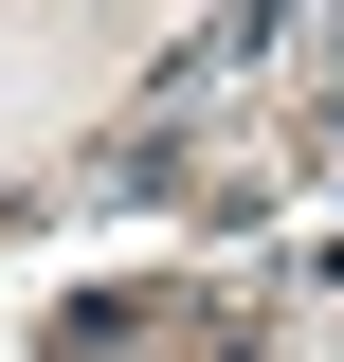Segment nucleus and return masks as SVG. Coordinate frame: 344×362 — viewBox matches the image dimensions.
Wrapping results in <instances>:
<instances>
[]
</instances>
